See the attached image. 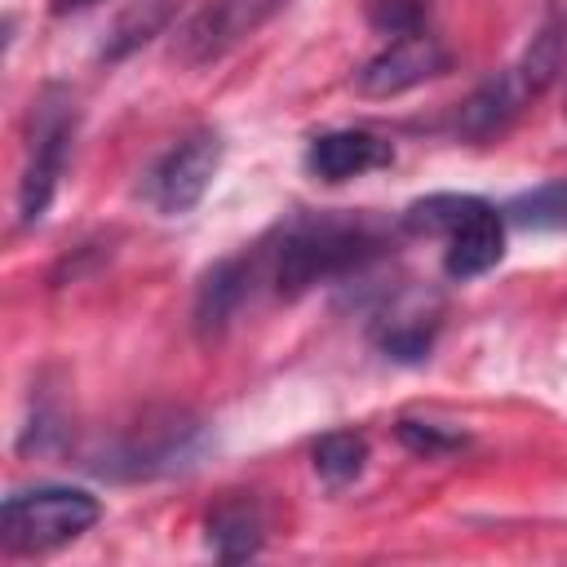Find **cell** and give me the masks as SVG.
<instances>
[{"mask_svg": "<svg viewBox=\"0 0 567 567\" xmlns=\"http://www.w3.org/2000/svg\"><path fill=\"white\" fill-rule=\"evenodd\" d=\"M390 248V235L368 213H301L279 226L270 244L257 248L261 275L279 297H301L315 284L363 275L372 261H381Z\"/></svg>", "mask_w": 567, "mask_h": 567, "instance_id": "6da1fadb", "label": "cell"}, {"mask_svg": "<svg viewBox=\"0 0 567 567\" xmlns=\"http://www.w3.org/2000/svg\"><path fill=\"white\" fill-rule=\"evenodd\" d=\"M403 230L412 235H439L443 239V270L447 279H478L487 275L505 252V221L501 213L478 195H425L408 204Z\"/></svg>", "mask_w": 567, "mask_h": 567, "instance_id": "7a4b0ae2", "label": "cell"}, {"mask_svg": "<svg viewBox=\"0 0 567 567\" xmlns=\"http://www.w3.org/2000/svg\"><path fill=\"white\" fill-rule=\"evenodd\" d=\"M102 518L97 496L80 492V487H31V492H13L4 501V549L9 554H49L75 536H84L93 523Z\"/></svg>", "mask_w": 567, "mask_h": 567, "instance_id": "3957f363", "label": "cell"}, {"mask_svg": "<svg viewBox=\"0 0 567 567\" xmlns=\"http://www.w3.org/2000/svg\"><path fill=\"white\" fill-rule=\"evenodd\" d=\"M71 142H75V97L58 84H49L35 97L31 111V142H27V168L18 182V217L22 226L40 221L44 208L53 204L58 177L71 159Z\"/></svg>", "mask_w": 567, "mask_h": 567, "instance_id": "277c9868", "label": "cell"}, {"mask_svg": "<svg viewBox=\"0 0 567 567\" xmlns=\"http://www.w3.org/2000/svg\"><path fill=\"white\" fill-rule=\"evenodd\" d=\"M221 133L217 128H195V133H186L177 146H168L151 168H146V177H142V199L159 213V217H182V213H190L199 199H204V190H208V182L217 177V168H221Z\"/></svg>", "mask_w": 567, "mask_h": 567, "instance_id": "5b68a950", "label": "cell"}, {"mask_svg": "<svg viewBox=\"0 0 567 567\" xmlns=\"http://www.w3.org/2000/svg\"><path fill=\"white\" fill-rule=\"evenodd\" d=\"M204 443V425L186 412H164L159 421L137 425L128 439H120L106 456H102V474H120V478H155V474H173L182 465H190V456Z\"/></svg>", "mask_w": 567, "mask_h": 567, "instance_id": "8992f818", "label": "cell"}, {"mask_svg": "<svg viewBox=\"0 0 567 567\" xmlns=\"http://www.w3.org/2000/svg\"><path fill=\"white\" fill-rule=\"evenodd\" d=\"M452 66V53L443 49L439 35L430 31H408V35H394L377 58H368L354 75V89L363 97H399L434 75H443Z\"/></svg>", "mask_w": 567, "mask_h": 567, "instance_id": "52a82bcc", "label": "cell"}, {"mask_svg": "<svg viewBox=\"0 0 567 567\" xmlns=\"http://www.w3.org/2000/svg\"><path fill=\"white\" fill-rule=\"evenodd\" d=\"M275 9H279V0H204V9H195L190 22L177 31L173 53H177L186 66L217 62V58L230 53L244 35H252Z\"/></svg>", "mask_w": 567, "mask_h": 567, "instance_id": "ba28073f", "label": "cell"}, {"mask_svg": "<svg viewBox=\"0 0 567 567\" xmlns=\"http://www.w3.org/2000/svg\"><path fill=\"white\" fill-rule=\"evenodd\" d=\"M439 323H443V301L434 292L408 288V292H394L377 310L372 341L381 346V354H390L399 363H421L439 337Z\"/></svg>", "mask_w": 567, "mask_h": 567, "instance_id": "9c48e42d", "label": "cell"}, {"mask_svg": "<svg viewBox=\"0 0 567 567\" xmlns=\"http://www.w3.org/2000/svg\"><path fill=\"white\" fill-rule=\"evenodd\" d=\"M532 97H536V93H532V84L523 80L518 66L496 71V75H487V80L456 106L452 133H456L461 142H474V146L496 142V137L523 115V106H527Z\"/></svg>", "mask_w": 567, "mask_h": 567, "instance_id": "30bf717a", "label": "cell"}, {"mask_svg": "<svg viewBox=\"0 0 567 567\" xmlns=\"http://www.w3.org/2000/svg\"><path fill=\"white\" fill-rule=\"evenodd\" d=\"M261 257L257 252H239V257H221L204 279H199V292H195V328L204 337L221 332L239 310L244 301L252 297V288L261 284Z\"/></svg>", "mask_w": 567, "mask_h": 567, "instance_id": "8fae6325", "label": "cell"}, {"mask_svg": "<svg viewBox=\"0 0 567 567\" xmlns=\"http://www.w3.org/2000/svg\"><path fill=\"white\" fill-rule=\"evenodd\" d=\"M390 164H394V146L368 128H332L306 146V168L319 182H350Z\"/></svg>", "mask_w": 567, "mask_h": 567, "instance_id": "7c38bea8", "label": "cell"}, {"mask_svg": "<svg viewBox=\"0 0 567 567\" xmlns=\"http://www.w3.org/2000/svg\"><path fill=\"white\" fill-rule=\"evenodd\" d=\"M204 532H208V545L221 563H244L261 549V532H266L261 505L248 492H230L208 509Z\"/></svg>", "mask_w": 567, "mask_h": 567, "instance_id": "4fadbf2b", "label": "cell"}, {"mask_svg": "<svg viewBox=\"0 0 567 567\" xmlns=\"http://www.w3.org/2000/svg\"><path fill=\"white\" fill-rule=\"evenodd\" d=\"M310 461H315V474H319L328 487H346L350 478H359V474H363L368 439H363V434H354V430H328L323 439H315Z\"/></svg>", "mask_w": 567, "mask_h": 567, "instance_id": "5bb4252c", "label": "cell"}, {"mask_svg": "<svg viewBox=\"0 0 567 567\" xmlns=\"http://www.w3.org/2000/svg\"><path fill=\"white\" fill-rule=\"evenodd\" d=\"M505 217L514 226H523V230H558V235H567V177L514 195L505 204Z\"/></svg>", "mask_w": 567, "mask_h": 567, "instance_id": "9a60e30c", "label": "cell"}, {"mask_svg": "<svg viewBox=\"0 0 567 567\" xmlns=\"http://www.w3.org/2000/svg\"><path fill=\"white\" fill-rule=\"evenodd\" d=\"M168 13H173V0H133V4L120 13V22L111 27V35H106V44H102V58L115 62V58L133 53L137 44H146V40L168 22Z\"/></svg>", "mask_w": 567, "mask_h": 567, "instance_id": "2e32d148", "label": "cell"}, {"mask_svg": "<svg viewBox=\"0 0 567 567\" xmlns=\"http://www.w3.org/2000/svg\"><path fill=\"white\" fill-rule=\"evenodd\" d=\"M563 62H567V27H563V22H545V27L532 35V44H527L518 71H523V80L532 84V93H545L549 80L563 71Z\"/></svg>", "mask_w": 567, "mask_h": 567, "instance_id": "e0dca14e", "label": "cell"}, {"mask_svg": "<svg viewBox=\"0 0 567 567\" xmlns=\"http://www.w3.org/2000/svg\"><path fill=\"white\" fill-rule=\"evenodd\" d=\"M394 434L416 456H452V452L465 447V434L461 430H447V425H434V421H412V416H403Z\"/></svg>", "mask_w": 567, "mask_h": 567, "instance_id": "ac0fdd59", "label": "cell"}, {"mask_svg": "<svg viewBox=\"0 0 567 567\" xmlns=\"http://www.w3.org/2000/svg\"><path fill=\"white\" fill-rule=\"evenodd\" d=\"M425 18V0H372V27L390 31V35H408L421 31Z\"/></svg>", "mask_w": 567, "mask_h": 567, "instance_id": "d6986e66", "label": "cell"}, {"mask_svg": "<svg viewBox=\"0 0 567 567\" xmlns=\"http://www.w3.org/2000/svg\"><path fill=\"white\" fill-rule=\"evenodd\" d=\"M97 0H53V13H75V9H89Z\"/></svg>", "mask_w": 567, "mask_h": 567, "instance_id": "ffe728a7", "label": "cell"}]
</instances>
